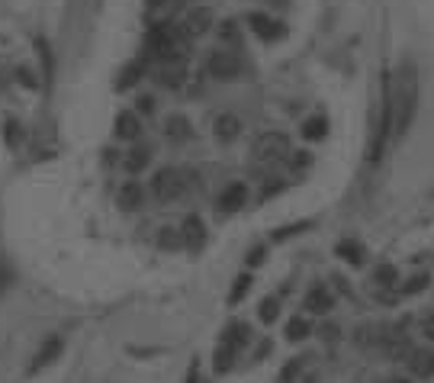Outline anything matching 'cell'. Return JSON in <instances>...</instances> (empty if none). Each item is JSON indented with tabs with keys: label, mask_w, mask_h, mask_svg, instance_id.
Listing matches in <instances>:
<instances>
[{
	"label": "cell",
	"mask_w": 434,
	"mask_h": 383,
	"mask_svg": "<svg viewBox=\"0 0 434 383\" xmlns=\"http://www.w3.org/2000/svg\"><path fill=\"white\" fill-rule=\"evenodd\" d=\"M386 93H389V116H393V136L402 138L409 132L415 110H419V71L415 65L405 62L396 71V77H386Z\"/></svg>",
	"instance_id": "obj_1"
},
{
	"label": "cell",
	"mask_w": 434,
	"mask_h": 383,
	"mask_svg": "<svg viewBox=\"0 0 434 383\" xmlns=\"http://www.w3.org/2000/svg\"><path fill=\"white\" fill-rule=\"evenodd\" d=\"M148 46H152V52L158 55V58H164V62H183L187 55H190V39L180 32V26L177 30H171V26H154L152 32H148Z\"/></svg>",
	"instance_id": "obj_2"
},
{
	"label": "cell",
	"mask_w": 434,
	"mask_h": 383,
	"mask_svg": "<svg viewBox=\"0 0 434 383\" xmlns=\"http://www.w3.org/2000/svg\"><path fill=\"white\" fill-rule=\"evenodd\" d=\"M287 155H289V138L283 132H264L251 148V164L267 171V168H274V164H280Z\"/></svg>",
	"instance_id": "obj_3"
},
{
	"label": "cell",
	"mask_w": 434,
	"mask_h": 383,
	"mask_svg": "<svg viewBox=\"0 0 434 383\" xmlns=\"http://www.w3.org/2000/svg\"><path fill=\"white\" fill-rule=\"evenodd\" d=\"M152 190H154V197H158L161 203H174V200L183 197L187 184H183V174H180V171L161 168L158 174H154V181H152Z\"/></svg>",
	"instance_id": "obj_4"
},
{
	"label": "cell",
	"mask_w": 434,
	"mask_h": 383,
	"mask_svg": "<svg viewBox=\"0 0 434 383\" xmlns=\"http://www.w3.org/2000/svg\"><path fill=\"white\" fill-rule=\"evenodd\" d=\"M206 71H209L216 81H235V77L242 74V58H238V52H232V48H216V52L209 55V62H206Z\"/></svg>",
	"instance_id": "obj_5"
},
{
	"label": "cell",
	"mask_w": 434,
	"mask_h": 383,
	"mask_svg": "<svg viewBox=\"0 0 434 383\" xmlns=\"http://www.w3.org/2000/svg\"><path fill=\"white\" fill-rule=\"evenodd\" d=\"M213 30V10L209 7H193L190 13L180 20V32L187 39H199Z\"/></svg>",
	"instance_id": "obj_6"
},
{
	"label": "cell",
	"mask_w": 434,
	"mask_h": 383,
	"mask_svg": "<svg viewBox=\"0 0 434 383\" xmlns=\"http://www.w3.org/2000/svg\"><path fill=\"white\" fill-rule=\"evenodd\" d=\"M248 26H251V32L261 42H277V39H283V32H287L280 20H274V16H267V13H251L248 16Z\"/></svg>",
	"instance_id": "obj_7"
},
{
	"label": "cell",
	"mask_w": 434,
	"mask_h": 383,
	"mask_svg": "<svg viewBox=\"0 0 434 383\" xmlns=\"http://www.w3.org/2000/svg\"><path fill=\"white\" fill-rule=\"evenodd\" d=\"M180 238H183V248H187L190 254H197L199 248L206 245L203 219H199V216H187V219H183V226H180Z\"/></svg>",
	"instance_id": "obj_8"
},
{
	"label": "cell",
	"mask_w": 434,
	"mask_h": 383,
	"mask_svg": "<svg viewBox=\"0 0 434 383\" xmlns=\"http://www.w3.org/2000/svg\"><path fill=\"white\" fill-rule=\"evenodd\" d=\"M61 348H65V342H61L58 335H48L46 342H42V348H39V351H36V358H32V364H29V374H36V370L48 368L52 361H58Z\"/></svg>",
	"instance_id": "obj_9"
},
{
	"label": "cell",
	"mask_w": 434,
	"mask_h": 383,
	"mask_svg": "<svg viewBox=\"0 0 434 383\" xmlns=\"http://www.w3.org/2000/svg\"><path fill=\"white\" fill-rule=\"evenodd\" d=\"M409 370L419 377V380H428V377H434V351H428V348H412Z\"/></svg>",
	"instance_id": "obj_10"
},
{
	"label": "cell",
	"mask_w": 434,
	"mask_h": 383,
	"mask_svg": "<svg viewBox=\"0 0 434 383\" xmlns=\"http://www.w3.org/2000/svg\"><path fill=\"white\" fill-rule=\"evenodd\" d=\"M331 306H335V297H331V290L328 287H313V290L305 293V309L309 313H315V316H325V313H331Z\"/></svg>",
	"instance_id": "obj_11"
},
{
	"label": "cell",
	"mask_w": 434,
	"mask_h": 383,
	"mask_svg": "<svg viewBox=\"0 0 434 383\" xmlns=\"http://www.w3.org/2000/svg\"><path fill=\"white\" fill-rule=\"evenodd\" d=\"M213 129H216V138H219V142H235L238 132H242V119H238L235 113H219Z\"/></svg>",
	"instance_id": "obj_12"
},
{
	"label": "cell",
	"mask_w": 434,
	"mask_h": 383,
	"mask_svg": "<svg viewBox=\"0 0 434 383\" xmlns=\"http://www.w3.org/2000/svg\"><path fill=\"white\" fill-rule=\"evenodd\" d=\"M244 203H248V187H244V184H229L225 190H222V197H219V209H222V213H235V209H242Z\"/></svg>",
	"instance_id": "obj_13"
},
{
	"label": "cell",
	"mask_w": 434,
	"mask_h": 383,
	"mask_svg": "<svg viewBox=\"0 0 434 383\" xmlns=\"http://www.w3.org/2000/svg\"><path fill=\"white\" fill-rule=\"evenodd\" d=\"M142 74H145V58H136V62H129L126 68L119 71L116 87H119V91H129V87H136L138 81H142Z\"/></svg>",
	"instance_id": "obj_14"
},
{
	"label": "cell",
	"mask_w": 434,
	"mask_h": 383,
	"mask_svg": "<svg viewBox=\"0 0 434 383\" xmlns=\"http://www.w3.org/2000/svg\"><path fill=\"white\" fill-rule=\"evenodd\" d=\"M222 342H229L232 348H242V345H248V342H251V329H248V322H229V325H225V332H222Z\"/></svg>",
	"instance_id": "obj_15"
},
{
	"label": "cell",
	"mask_w": 434,
	"mask_h": 383,
	"mask_svg": "<svg viewBox=\"0 0 434 383\" xmlns=\"http://www.w3.org/2000/svg\"><path fill=\"white\" fill-rule=\"evenodd\" d=\"M338 258H344L348 264H364V258H367V252H364V245L360 242H354V238H344V242H338Z\"/></svg>",
	"instance_id": "obj_16"
},
{
	"label": "cell",
	"mask_w": 434,
	"mask_h": 383,
	"mask_svg": "<svg viewBox=\"0 0 434 383\" xmlns=\"http://www.w3.org/2000/svg\"><path fill=\"white\" fill-rule=\"evenodd\" d=\"M138 132H142V129H138L136 113H119V116H116V136H119V138H129V142H132V138H138Z\"/></svg>",
	"instance_id": "obj_17"
},
{
	"label": "cell",
	"mask_w": 434,
	"mask_h": 383,
	"mask_svg": "<svg viewBox=\"0 0 434 383\" xmlns=\"http://www.w3.org/2000/svg\"><path fill=\"white\" fill-rule=\"evenodd\" d=\"M119 207L122 209H138L142 207V187L136 181H126V187L119 190Z\"/></svg>",
	"instance_id": "obj_18"
},
{
	"label": "cell",
	"mask_w": 434,
	"mask_h": 383,
	"mask_svg": "<svg viewBox=\"0 0 434 383\" xmlns=\"http://www.w3.org/2000/svg\"><path fill=\"white\" fill-rule=\"evenodd\" d=\"M235 351H238V348H232L229 342H222V345L216 348V354H213V361H216V364H213L216 374H225V370L232 368V361H235Z\"/></svg>",
	"instance_id": "obj_19"
},
{
	"label": "cell",
	"mask_w": 434,
	"mask_h": 383,
	"mask_svg": "<svg viewBox=\"0 0 434 383\" xmlns=\"http://www.w3.org/2000/svg\"><path fill=\"white\" fill-rule=\"evenodd\" d=\"M325 132H328V119H325V116H313V119H305V123H303V136L309 138V142L325 138Z\"/></svg>",
	"instance_id": "obj_20"
},
{
	"label": "cell",
	"mask_w": 434,
	"mask_h": 383,
	"mask_svg": "<svg viewBox=\"0 0 434 383\" xmlns=\"http://www.w3.org/2000/svg\"><path fill=\"white\" fill-rule=\"evenodd\" d=\"M309 332H313V325H309L305 316H296V319L287 322V338L289 342H303V338H309Z\"/></svg>",
	"instance_id": "obj_21"
},
{
	"label": "cell",
	"mask_w": 434,
	"mask_h": 383,
	"mask_svg": "<svg viewBox=\"0 0 434 383\" xmlns=\"http://www.w3.org/2000/svg\"><path fill=\"white\" fill-rule=\"evenodd\" d=\"M161 84L164 87H180L183 84V62H168L161 68Z\"/></svg>",
	"instance_id": "obj_22"
},
{
	"label": "cell",
	"mask_w": 434,
	"mask_h": 383,
	"mask_svg": "<svg viewBox=\"0 0 434 383\" xmlns=\"http://www.w3.org/2000/svg\"><path fill=\"white\" fill-rule=\"evenodd\" d=\"M164 132L171 138H187L190 136V123L183 119V116H168V123H164Z\"/></svg>",
	"instance_id": "obj_23"
},
{
	"label": "cell",
	"mask_w": 434,
	"mask_h": 383,
	"mask_svg": "<svg viewBox=\"0 0 434 383\" xmlns=\"http://www.w3.org/2000/svg\"><path fill=\"white\" fill-rule=\"evenodd\" d=\"M277 316H280V297H264L261 299V322H277Z\"/></svg>",
	"instance_id": "obj_24"
},
{
	"label": "cell",
	"mask_w": 434,
	"mask_h": 383,
	"mask_svg": "<svg viewBox=\"0 0 434 383\" xmlns=\"http://www.w3.org/2000/svg\"><path fill=\"white\" fill-rule=\"evenodd\" d=\"M248 290H251V274H238L235 277V287H232V293H229V303H232V306H238Z\"/></svg>",
	"instance_id": "obj_25"
},
{
	"label": "cell",
	"mask_w": 434,
	"mask_h": 383,
	"mask_svg": "<svg viewBox=\"0 0 434 383\" xmlns=\"http://www.w3.org/2000/svg\"><path fill=\"white\" fill-rule=\"evenodd\" d=\"M145 164H148V152H145V148H132V152L126 155V171H132V174L142 171Z\"/></svg>",
	"instance_id": "obj_26"
},
{
	"label": "cell",
	"mask_w": 434,
	"mask_h": 383,
	"mask_svg": "<svg viewBox=\"0 0 434 383\" xmlns=\"http://www.w3.org/2000/svg\"><path fill=\"white\" fill-rule=\"evenodd\" d=\"M396 268L393 264H380L376 268V274H374V284H380V287H396Z\"/></svg>",
	"instance_id": "obj_27"
},
{
	"label": "cell",
	"mask_w": 434,
	"mask_h": 383,
	"mask_svg": "<svg viewBox=\"0 0 434 383\" xmlns=\"http://www.w3.org/2000/svg\"><path fill=\"white\" fill-rule=\"evenodd\" d=\"M20 136H23L20 123H16V119H7V123H4V138H7V145H10V148L20 145Z\"/></svg>",
	"instance_id": "obj_28"
},
{
	"label": "cell",
	"mask_w": 434,
	"mask_h": 383,
	"mask_svg": "<svg viewBox=\"0 0 434 383\" xmlns=\"http://www.w3.org/2000/svg\"><path fill=\"white\" fill-rule=\"evenodd\" d=\"M161 245H164V248H177V245H183L180 229H161Z\"/></svg>",
	"instance_id": "obj_29"
},
{
	"label": "cell",
	"mask_w": 434,
	"mask_h": 383,
	"mask_svg": "<svg viewBox=\"0 0 434 383\" xmlns=\"http://www.w3.org/2000/svg\"><path fill=\"white\" fill-rule=\"evenodd\" d=\"M313 223H296V226H287V229H277L274 232V242H283V238H289V235H296V232H303V229H309Z\"/></svg>",
	"instance_id": "obj_30"
},
{
	"label": "cell",
	"mask_w": 434,
	"mask_h": 383,
	"mask_svg": "<svg viewBox=\"0 0 434 383\" xmlns=\"http://www.w3.org/2000/svg\"><path fill=\"white\" fill-rule=\"evenodd\" d=\"M299 368H303V358H293V361H289V364H287V368H283L280 383H289V380H293V377L299 374Z\"/></svg>",
	"instance_id": "obj_31"
},
{
	"label": "cell",
	"mask_w": 434,
	"mask_h": 383,
	"mask_svg": "<svg viewBox=\"0 0 434 383\" xmlns=\"http://www.w3.org/2000/svg\"><path fill=\"white\" fill-rule=\"evenodd\" d=\"M428 287V277L421 274V277H412L409 280V287H405V293H419V290H425Z\"/></svg>",
	"instance_id": "obj_32"
},
{
	"label": "cell",
	"mask_w": 434,
	"mask_h": 383,
	"mask_svg": "<svg viewBox=\"0 0 434 383\" xmlns=\"http://www.w3.org/2000/svg\"><path fill=\"white\" fill-rule=\"evenodd\" d=\"M421 335H428L434 342V313H428L425 319H421Z\"/></svg>",
	"instance_id": "obj_33"
},
{
	"label": "cell",
	"mask_w": 434,
	"mask_h": 383,
	"mask_svg": "<svg viewBox=\"0 0 434 383\" xmlns=\"http://www.w3.org/2000/svg\"><path fill=\"white\" fill-rule=\"evenodd\" d=\"M7 287H10V268H7V261L0 258V293L7 290Z\"/></svg>",
	"instance_id": "obj_34"
},
{
	"label": "cell",
	"mask_w": 434,
	"mask_h": 383,
	"mask_svg": "<svg viewBox=\"0 0 434 383\" xmlns=\"http://www.w3.org/2000/svg\"><path fill=\"white\" fill-rule=\"evenodd\" d=\"M16 77H20V84H26V87H39V81L32 77V71H26V68L16 71Z\"/></svg>",
	"instance_id": "obj_35"
},
{
	"label": "cell",
	"mask_w": 434,
	"mask_h": 383,
	"mask_svg": "<svg viewBox=\"0 0 434 383\" xmlns=\"http://www.w3.org/2000/svg\"><path fill=\"white\" fill-rule=\"evenodd\" d=\"M261 261H264V245H258V248L248 252V264H261Z\"/></svg>",
	"instance_id": "obj_36"
},
{
	"label": "cell",
	"mask_w": 434,
	"mask_h": 383,
	"mask_svg": "<svg viewBox=\"0 0 434 383\" xmlns=\"http://www.w3.org/2000/svg\"><path fill=\"white\" fill-rule=\"evenodd\" d=\"M138 113H154V100L152 97H138Z\"/></svg>",
	"instance_id": "obj_37"
},
{
	"label": "cell",
	"mask_w": 434,
	"mask_h": 383,
	"mask_svg": "<svg viewBox=\"0 0 434 383\" xmlns=\"http://www.w3.org/2000/svg\"><path fill=\"white\" fill-rule=\"evenodd\" d=\"M222 39H238V30H235V23H222Z\"/></svg>",
	"instance_id": "obj_38"
},
{
	"label": "cell",
	"mask_w": 434,
	"mask_h": 383,
	"mask_svg": "<svg viewBox=\"0 0 434 383\" xmlns=\"http://www.w3.org/2000/svg\"><path fill=\"white\" fill-rule=\"evenodd\" d=\"M187 383H203V380H199V364H190V374H187Z\"/></svg>",
	"instance_id": "obj_39"
},
{
	"label": "cell",
	"mask_w": 434,
	"mask_h": 383,
	"mask_svg": "<svg viewBox=\"0 0 434 383\" xmlns=\"http://www.w3.org/2000/svg\"><path fill=\"white\" fill-rule=\"evenodd\" d=\"M293 164H296V168H305V164H309V152H296Z\"/></svg>",
	"instance_id": "obj_40"
},
{
	"label": "cell",
	"mask_w": 434,
	"mask_h": 383,
	"mask_svg": "<svg viewBox=\"0 0 434 383\" xmlns=\"http://www.w3.org/2000/svg\"><path fill=\"white\" fill-rule=\"evenodd\" d=\"M161 4H164V0H148V7H161Z\"/></svg>",
	"instance_id": "obj_41"
},
{
	"label": "cell",
	"mask_w": 434,
	"mask_h": 383,
	"mask_svg": "<svg viewBox=\"0 0 434 383\" xmlns=\"http://www.w3.org/2000/svg\"><path fill=\"white\" fill-rule=\"evenodd\" d=\"M389 383H409V380H389Z\"/></svg>",
	"instance_id": "obj_42"
}]
</instances>
